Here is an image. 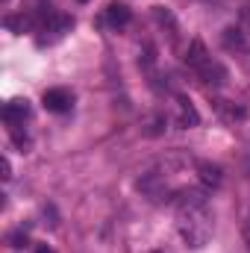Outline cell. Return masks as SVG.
I'll return each mask as SVG.
<instances>
[{
  "label": "cell",
  "instance_id": "cell-10",
  "mask_svg": "<svg viewBox=\"0 0 250 253\" xmlns=\"http://www.w3.org/2000/svg\"><path fill=\"white\" fill-rule=\"evenodd\" d=\"M9 245L15 248V251H21V248H27V233H9Z\"/></svg>",
  "mask_w": 250,
  "mask_h": 253
},
{
  "label": "cell",
  "instance_id": "cell-8",
  "mask_svg": "<svg viewBox=\"0 0 250 253\" xmlns=\"http://www.w3.org/2000/svg\"><path fill=\"white\" fill-rule=\"evenodd\" d=\"M177 109H180V126H197L200 115H197V109L191 106V100L177 97Z\"/></svg>",
  "mask_w": 250,
  "mask_h": 253
},
{
  "label": "cell",
  "instance_id": "cell-13",
  "mask_svg": "<svg viewBox=\"0 0 250 253\" xmlns=\"http://www.w3.org/2000/svg\"><path fill=\"white\" fill-rule=\"evenodd\" d=\"M6 3H9V0H3V6H6Z\"/></svg>",
  "mask_w": 250,
  "mask_h": 253
},
{
  "label": "cell",
  "instance_id": "cell-3",
  "mask_svg": "<svg viewBox=\"0 0 250 253\" xmlns=\"http://www.w3.org/2000/svg\"><path fill=\"white\" fill-rule=\"evenodd\" d=\"M186 65L206 83V85H224V83H227V68L218 62V59L209 56V50H206V44H203L200 39H194V42L188 44Z\"/></svg>",
  "mask_w": 250,
  "mask_h": 253
},
{
  "label": "cell",
  "instance_id": "cell-2",
  "mask_svg": "<svg viewBox=\"0 0 250 253\" xmlns=\"http://www.w3.org/2000/svg\"><path fill=\"white\" fill-rule=\"evenodd\" d=\"M183 174H186V162L174 156V159H165V162H159L156 168H150V171L138 180V189L144 191L147 200H153V203L174 200V197H180V194L186 191Z\"/></svg>",
  "mask_w": 250,
  "mask_h": 253
},
{
  "label": "cell",
  "instance_id": "cell-7",
  "mask_svg": "<svg viewBox=\"0 0 250 253\" xmlns=\"http://www.w3.org/2000/svg\"><path fill=\"white\" fill-rule=\"evenodd\" d=\"M106 21H109V27L121 30V27H126L132 21V12H129V6H124V3H112L106 9Z\"/></svg>",
  "mask_w": 250,
  "mask_h": 253
},
{
  "label": "cell",
  "instance_id": "cell-5",
  "mask_svg": "<svg viewBox=\"0 0 250 253\" xmlns=\"http://www.w3.org/2000/svg\"><path fill=\"white\" fill-rule=\"evenodd\" d=\"M30 118V103L24 97H15L3 106V121L9 126H24V121Z\"/></svg>",
  "mask_w": 250,
  "mask_h": 253
},
{
  "label": "cell",
  "instance_id": "cell-14",
  "mask_svg": "<svg viewBox=\"0 0 250 253\" xmlns=\"http://www.w3.org/2000/svg\"><path fill=\"white\" fill-rule=\"evenodd\" d=\"M80 3H88V0H80Z\"/></svg>",
  "mask_w": 250,
  "mask_h": 253
},
{
  "label": "cell",
  "instance_id": "cell-1",
  "mask_svg": "<svg viewBox=\"0 0 250 253\" xmlns=\"http://www.w3.org/2000/svg\"><path fill=\"white\" fill-rule=\"evenodd\" d=\"M177 233H180L183 245L191 248V251H200L212 242L215 218H212L206 191L186 189L177 197Z\"/></svg>",
  "mask_w": 250,
  "mask_h": 253
},
{
  "label": "cell",
  "instance_id": "cell-9",
  "mask_svg": "<svg viewBox=\"0 0 250 253\" xmlns=\"http://www.w3.org/2000/svg\"><path fill=\"white\" fill-rule=\"evenodd\" d=\"M224 47L242 50V47H245V33H242L239 27H227V30H224Z\"/></svg>",
  "mask_w": 250,
  "mask_h": 253
},
{
  "label": "cell",
  "instance_id": "cell-4",
  "mask_svg": "<svg viewBox=\"0 0 250 253\" xmlns=\"http://www.w3.org/2000/svg\"><path fill=\"white\" fill-rule=\"evenodd\" d=\"M42 103H44L47 112H68L74 106V94L68 88H47L42 94Z\"/></svg>",
  "mask_w": 250,
  "mask_h": 253
},
{
  "label": "cell",
  "instance_id": "cell-12",
  "mask_svg": "<svg viewBox=\"0 0 250 253\" xmlns=\"http://www.w3.org/2000/svg\"><path fill=\"white\" fill-rule=\"evenodd\" d=\"M36 253H53V248H47V245H39V248H36Z\"/></svg>",
  "mask_w": 250,
  "mask_h": 253
},
{
  "label": "cell",
  "instance_id": "cell-11",
  "mask_svg": "<svg viewBox=\"0 0 250 253\" xmlns=\"http://www.w3.org/2000/svg\"><path fill=\"white\" fill-rule=\"evenodd\" d=\"M0 168H3V180H12V165H9V159H6V156H3Z\"/></svg>",
  "mask_w": 250,
  "mask_h": 253
},
{
  "label": "cell",
  "instance_id": "cell-6",
  "mask_svg": "<svg viewBox=\"0 0 250 253\" xmlns=\"http://www.w3.org/2000/svg\"><path fill=\"white\" fill-rule=\"evenodd\" d=\"M194 168H197V177H200V183H203L206 189H218V186H221L224 174H221L218 165H212V162H197Z\"/></svg>",
  "mask_w": 250,
  "mask_h": 253
}]
</instances>
